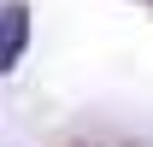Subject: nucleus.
<instances>
[{"label":"nucleus","mask_w":153,"mask_h":147,"mask_svg":"<svg viewBox=\"0 0 153 147\" xmlns=\"http://www.w3.org/2000/svg\"><path fill=\"white\" fill-rule=\"evenodd\" d=\"M24 47H30V6L24 0H6L0 6V76L24 59Z\"/></svg>","instance_id":"f257e3e1"}]
</instances>
